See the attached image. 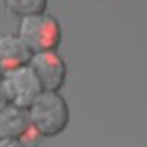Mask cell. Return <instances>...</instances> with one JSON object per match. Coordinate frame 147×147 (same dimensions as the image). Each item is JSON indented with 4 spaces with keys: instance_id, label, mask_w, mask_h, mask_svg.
I'll return each mask as SVG.
<instances>
[{
    "instance_id": "cell-1",
    "label": "cell",
    "mask_w": 147,
    "mask_h": 147,
    "mask_svg": "<svg viewBox=\"0 0 147 147\" xmlns=\"http://www.w3.org/2000/svg\"><path fill=\"white\" fill-rule=\"evenodd\" d=\"M28 116L33 129L41 137H56L67 129L70 110L59 92L42 90L28 106Z\"/></svg>"
},
{
    "instance_id": "cell-2",
    "label": "cell",
    "mask_w": 147,
    "mask_h": 147,
    "mask_svg": "<svg viewBox=\"0 0 147 147\" xmlns=\"http://www.w3.org/2000/svg\"><path fill=\"white\" fill-rule=\"evenodd\" d=\"M18 36L31 53L57 49L62 41V26L56 16L47 11L33 13L20 18Z\"/></svg>"
},
{
    "instance_id": "cell-3",
    "label": "cell",
    "mask_w": 147,
    "mask_h": 147,
    "mask_svg": "<svg viewBox=\"0 0 147 147\" xmlns=\"http://www.w3.org/2000/svg\"><path fill=\"white\" fill-rule=\"evenodd\" d=\"M2 82L5 88L8 103L28 110V106L38 98L42 87L30 64L2 74Z\"/></svg>"
},
{
    "instance_id": "cell-4",
    "label": "cell",
    "mask_w": 147,
    "mask_h": 147,
    "mask_svg": "<svg viewBox=\"0 0 147 147\" xmlns=\"http://www.w3.org/2000/svg\"><path fill=\"white\" fill-rule=\"evenodd\" d=\"M30 65L36 74L42 90L59 92L67 80V64L57 49L33 53Z\"/></svg>"
},
{
    "instance_id": "cell-5",
    "label": "cell",
    "mask_w": 147,
    "mask_h": 147,
    "mask_svg": "<svg viewBox=\"0 0 147 147\" xmlns=\"http://www.w3.org/2000/svg\"><path fill=\"white\" fill-rule=\"evenodd\" d=\"M33 53L18 34L0 36V74L30 64Z\"/></svg>"
},
{
    "instance_id": "cell-6",
    "label": "cell",
    "mask_w": 147,
    "mask_h": 147,
    "mask_svg": "<svg viewBox=\"0 0 147 147\" xmlns=\"http://www.w3.org/2000/svg\"><path fill=\"white\" fill-rule=\"evenodd\" d=\"M31 129L28 110L8 103L0 110V139L20 141Z\"/></svg>"
},
{
    "instance_id": "cell-7",
    "label": "cell",
    "mask_w": 147,
    "mask_h": 147,
    "mask_svg": "<svg viewBox=\"0 0 147 147\" xmlns=\"http://www.w3.org/2000/svg\"><path fill=\"white\" fill-rule=\"evenodd\" d=\"M5 8L15 16H26L46 11L47 0H3Z\"/></svg>"
},
{
    "instance_id": "cell-8",
    "label": "cell",
    "mask_w": 147,
    "mask_h": 147,
    "mask_svg": "<svg viewBox=\"0 0 147 147\" xmlns=\"http://www.w3.org/2000/svg\"><path fill=\"white\" fill-rule=\"evenodd\" d=\"M7 105H8V98H7L5 88H3V82H2V74H0V110Z\"/></svg>"
}]
</instances>
